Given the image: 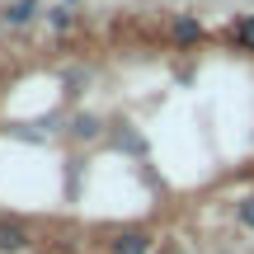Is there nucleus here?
<instances>
[{"label":"nucleus","instance_id":"nucleus-1","mask_svg":"<svg viewBox=\"0 0 254 254\" xmlns=\"http://www.w3.org/2000/svg\"><path fill=\"white\" fill-rule=\"evenodd\" d=\"M28 245H33V236H28V226H24V221L0 217V254H24Z\"/></svg>","mask_w":254,"mask_h":254},{"label":"nucleus","instance_id":"nucleus-2","mask_svg":"<svg viewBox=\"0 0 254 254\" xmlns=\"http://www.w3.org/2000/svg\"><path fill=\"white\" fill-rule=\"evenodd\" d=\"M151 245H155L151 231H118L109 240V254H151Z\"/></svg>","mask_w":254,"mask_h":254},{"label":"nucleus","instance_id":"nucleus-3","mask_svg":"<svg viewBox=\"0 0 254 254\" xmlns=\"http://www.w3.org/2000/svg\"><path fill=\"white\" fill-rule=\"evenodd\" d=\"M33 14H38V0H14V5H5V24H28Z\"/></svg>","mask_w":254,"mask_h":254},{"label":"nucleus","instance_id":"nucleus-4","mask_svg":"<svg viewBox=\"0 0 254 254\" xmlns=\"http://www.w3.org/2000/svg\"><path fill=\"white\" fill-rule=\"evenodd\" d=\"M198 38H202V24H198V19H189V14L174 19V43H198Z\"/></svg>","mask_w":254,"mask_h":254},{"label":"nucleus","instance_id":"nucleus-5","mask_svg":"<svg viewBox=\"0 0 254 254\" xmlns=\"http://www.w3.org/2000/svg\"><path fill=\"white\" fill-rule=\"evenodd\" d=\"M236 43L245 47V52H254V14H250V19H240V24H236Z\"/></svg>","mask_w":254,"mask_h":254},{"label":"nucleus","instance_id":"nucleus-6","mask_svg":"<svg viewBox=\"0 0 254 254\" xmlns=\"http://www.w3.org/2000/svg\"><path fill=\"white\" fill-rule=\"evenodd\" d=\"M236 221H240L245 231H254V193H250V198H245V202L236 207Z\"/></svg>","mask_w":254,"mask_h":254},{"label":"nucleus","instance_id":"nucleus-7","mask_svg":"<svg viewBox=\"0 0 254 254\" xmlns=\"http://www.w3.org/2000/svg\"><path fill=\"white\" fill-rule=\"evenodd\" d=\"M99 132V118H75V136H94Z\"/></svg>","mask_w":254,"mask_h":254}]
</instances>
